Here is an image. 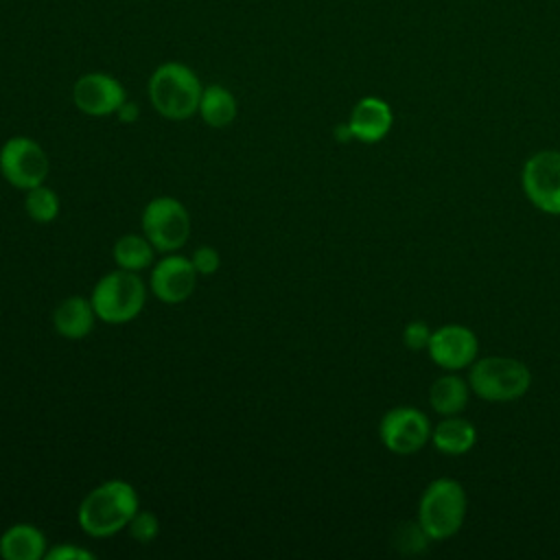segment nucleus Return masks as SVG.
Listing matches in <instances>:
<instances>
[{
  "label": "nucleus",
  "mask_w": 560,
  "mask_h": 560,
  "mask_svg": "<svg viewBox=\"0 0 560 560\" xmlns=\"http://www.w3.org/2000/svg\"><path fill=\"white\" fill-rule=\"evenodd\" d=\"M190 262L199 276H212L221 267V256L212 245H201L192 252Z\"/></svg>",
  "instance_id": "obj_23"
},
{
  "label": "nucleus",
  "mask_w": 560,
  "mask_h": 560,
  "mask_svg": "<svg viewBox=\"0 0 560 560\" xmlns=\"http://www.w3.org/2000/svg\"><path fill=\"white\" fill-rule=\"evenodd\" d=\"M525 197L547 214H560V151L534 153L521 173Z\"/></svg>",
  "instance_id": "obj_8"
},
{
  "label": "nucleus",
  "mask_w": 560,
  "mask_h": 560,
  "mask_svg": "<svg viewBox=\"0 0 560 560\" xmlns=\"http://www.w3.org/2000/svg\"><path fill=\"white\" fill-rule=\"evenodd\" d=\"M477 337L470 328L459 324H446L438 330H433L429 341V357L440 368L455 372L462 368H468L477 357Z\"/></svg>",
  "instance_id": "obj_12"
},
{
  "label": "nucleus",
  "mask_w": 560,
  "mask_h": 560,
  "mask_svg": "<svg viewBox=\"0 0 560 560\" xmlns=\"http://www.w3.org/2000/svg\"><path fill=\"white\" fill-rule=\"evenodd\" d=\"M90 302L94 313L105 324H127L136 319L147 302V284L138 271L114 269L96 280Z\"/></svg>",
  "instance_id": "obj_3"
},
{
  "label": "nucleus",
  "mask_w": 560,
  "mask_h": 560,
  "mask_svg": "<svg viewBox=\"0 0 560 560\" xmlns=\"http://www.w3.org/2000/svg\"><path fill=\"white\" fill-rule=\"evenodd\" d=\"M429 534L422 529L420 523H402L398 529H396V536H394V545L398 547V551L402 553H420L427 549L429 545Z\"/></svg>",
  "instance_id": "obj_21"
},
{
  "label": "nucleus",
  "mask_w": 560,
  "mask_h": 560,
  "mask_svg": "<svg viewBox=\"0 0 560 560\" xmlns=\"http://www.w3.org/2000/svg\"><path fill=\"white\" fill-rule=\"evenodd\" d=\"M466 516V492L455 479L431 481L418 505V523L431 540H444L459 532Z\"/></svg>",
  "instance_id": "obj_4"
},
{
  "label": "nucleus",
  "mask_w": 560,
  "mask_h": 560,
  "mask_svg": "<svg viewBox=\"0 0 560 560\" xmlns=\"http://www.w3.org/2000/svg\"><path fill=\"white\" fill-rule=\"evenodd\" d=\"M59 197L52 188L46 184H39L35 188L26 190L24 197V210L35 223H50L59 217Z\"/></svg>",
  "instance_id": "obj_20"
},
{
  "label": "nucleus",
  "mask_w": 560,
  "mask_h": 560,
  "mask_svg": "<svg viewBox=\"0 0 560 560\" xmlns=\"http://www.w3.org/2000/svg\"><path fill=\"white\" fill-rule=\"evenodd\" d=\"M378 435L392 453L413 455L431 440V424L416 407H394L381 418Z\"/></svg>",
  "instance_id": "obj_9"
},
{
  "label": "nucleus",
  "mask_w": 560,
  "mask_h": 560,
  "mask_svg": "<svg viewBox=\"0 0 560 560\" xmlns=\"http://www.w3.org/2000/svg\"><path fill=\"white\" fill-rule=\"evenodd\" d=\"M127 529H129V536H131L133 540L147 545V542L155 540V536H158V532H160V521H158V516H155L153 512L138 510V512L133 514V518L129 521Z\"/></svg>",
  "instance_id": "obj_22"
},
{
  "label": "nucleus",
  "mask_w": 560,
  "mask_h": 560,
  "mask_svg": "<svg viewBox=\"0 0 560 560\" xmlns=\"http://www.w3.org/2000/svg\"><path fill=\"white\" fill-rule=\"evenodd\" d=\"M155 247L144 234H122L112 249L114 262L127 271H142L153 267Z\"/></svg>",
  "instance_id": "obj_19"
},
{
  "label": "nucleus",
  "mask_w": 560,
  "mask_h": 560,
  "mask_svg": "<svg viewBox=\"0 0 560 560\" xmlns=\"http://www.w3.org/2000/svg\"><path fill=\"white\" fill-rule=\"evenodd\" d=\"M116 116H118L120 122H136L138 116H140V107H138L136 103H131V101H125V103L118 107Z\"/></svg>",
  "instance_id": "obj_26"
},
{
  "label": "nucleus",
  "mask_w": 560,
  "mask_h": 560,
  "mask_svg": "<svg viewBox=\"0 0 560 560\" xmlns=\"http://www.w3.org/2000/svg\"><path fill=\"white\" fill-rule=\"evenodd\" d=\"M468 385L483 400L508 402L521 398L529 389L532 374L529 368L518 359L486 357L472 363Z\"/></svg>",
  "instance_id": "obj_5"
},
{
  "label": "nucleus",
  "mask_w": 560,
  "mask_h": 560,
  "mask_svg": "<svg viewBox=\"0 0 560 560\" xmlns=\"http://www.w3.org/2000/svg\"><path fill=\"white\" fill-rule=\"evenodd\" d=\"M392 122H394L392 107L378 96H363L352 107L350 120H348L354 140L365 144H374L383 140L389 133Z\"/></svg>",
  "instance_id": "obj_13"
},
{
  "label": "nucleus",
  "mask_w": 560,
  "mask_h": 560,
  "mask_svg": "<svg viewBox=\"0 0 560 560\" xmlns=\"http://www.w3.org/2000/svg\"><path fill=\"white\" fill-rule=\"evenodd\" d=\"M46 551V534L33 523H15L0 536V558L4 560H42Z\"/></svg>",
  "instance_id": "obj_15"
},
{
  "label": "nucleus",
  "mask_w": 560,
  "mask_h": 560,
  "mask_svg": "<svg viewBox=\"0 0 560 560\" xmlns=\"http://www.w3.org/2000/svg\"><path fill=\"white\" fill-rule=\"evenodd\" d=\"M475 440H477L475 427L459 416H446L431 431L433 446L444 455H464L466 451L472 448Z\"/></svg>",
  "instance_id": "obj_17"
},
{
  "label": "nucleus",
  "mask_w": 560,
  "mask_h": 560,
  "mask_svg": "<svg viewBox=\"0 0 560 560\" xmlns=\"http://www.w3.org/2000/svg\"><path fill=\"white\" fill-rule=\"evenodd\" d=\"M431 335L433 330H429V326L420 319L416 322H409L402 330V341L409 350H422V348H429V341H431Z\"/></svg>",
  "instance_id": "obj_24"
},
{
  "label": "nucleus",
  "mask_w": 560,
  "mask_h": 560,
  "mask_svg": "<svg viewBox=\"0 0 560 560\" xmlns=\"http://www.w3.org/2000/svg\"><path fill=\"white\" fill-rule=\"evenodd\" d=\"M335 138L339 140V142H348V140H352L354 136H352V131H350V125L346 122V125H339L337 129H335Z\"/></svg>",
  "instance_id": "obj_27"
},
{
  "label": "nucleus",
  "mask_w": 560,
  "mask_h": 560,
  "mask_svg": "<svg viewBox=\"0 0 560 560\" xmlns=\"http://www.w3.org/2000/svg\"><path fill=\"white\" fill-rule=\"evenodd\" d=\"M140 510L136 488L125 479H107L92 488L79 503V527L92 538H107L127 529Z\"/></svg>",
  "instance_id": "obj_1"
},
{
  "label": "nucleus",
  "mask_w": 560,
  "mask_h": 560,
  "mask_svg": "<svg viewBox=\"0 0 560 560\" xmlns=\"http://www.w3.org/2000/svg\"><path fill=\"white\" fill-rule=\"evenodd\" d=\"M197 114L201 116V120L208 127L223 129V127L232 125L236 114H238L236 96L228 88H223V85H217V83L206 85L203 92H201V101H199Z\"/></svg>",
  "instance_id": "obj_16"
},
{
  "label": "nucleus",
  "mask_w": 560,
  "mask_h": 560,
  "mask_svg": "<svg viewBox=\"0 0 560 560\" xmlns=\"http://www.w3.org/2000/svg\"><path fill=\"white\" fill-rule=\"evenodd\" d=\"M125 101L122 83L107 72L81 74L72 85V103L88 116H112Z\"/></svg>",
  "instance_id": "obj_11"
},
{
  "label": "nucleus",
  "mask_w": 560,
  "mask_h": 560,
  "mask_svg": "<svg viewBox=\"0 0 560 560\" xmlns=\"http://www.w3.org/2000/svg\"><path fill=\"white\" fill-rule=\"evenodd\" d=\"M140 228L155 252L171 254L186 245L190 236V217L186 206L175 197H155L144 206Z\"/></svg>",
  "instance_id": "obj_6"
},
{
  "label": "nucleus",
  "mask_w": 560,
  "mask_h": 560,
  "mask_svg": "<svg viewBox=\"0 0 560 560\" xmlns=\"http://www.w3.org/2000/svg\"><path fill=\"white\" fill-rule=\"evenodd\" d=\"M48 168V155L33 138L13 136L0 147V173L13 188L28 190L44 184Z\"/></svg>",
  "instance_id": "obj_7"
},
{
  "label": "nucleus",
  "mask_w": 560,
  "mask_h": 560,
  "mask_svg": "<svg viewBox=\"0 0 560 560\" xmlns=\"http://www.w3.org/2000/svg\"><path fill=\"white\" fill-rule=\"evenodd\" d=\"M147 92L160 116L168 120H186L197 114L203 88L192 68L179 61H164L149 77Z\"/></svg>",
  "instance_id": "obj_2"
},
{
  "label": "nucleus",
  "mask_w": 560,
  "mask_h": 560,
  "mask_svg": "<svg viewBox=\"0 0 560 560\" xmlns=\"http://www.w3.org/2000/svg\"><path fill=\"white\" fill-rule=\"evenodd\" d=\"M197 271L190 258L182 254H166L151 267L149 289L164 304H182L186 302L197 284Z\"/></svg>",
  "instance_id": "obj_10"
},
{
  "label": "nucleus",
  "mask_w": 560,
  "mask_h": 560,
  "mask_svg": "<svg viewBox=\"0 0 560 560\" xmlns=\"http://www.w3.org/2000/svg\"><path fill=\"white\" fill-rule=\"evenodd\" d=\"M468 392H470V385H466L464 378L455 374H444L438 381H433L429 392V402L433 411L442 416H457L468 402Z\"/></svg>",
  "instance_id": "obj_18"
},
{
  "label": "nucleus",
  "mask_w": 560,
  "mask_h": 560,
  "mask_svg": "<svg viewBox=\"0 0 560 560\" xmlns=\"http://www.w3.org/2000/svg\"><path fill=\"white\" fill-rule=\"evenodd\" d=\"M44 558L46 560H92L94 553L83 549V547H77L72 542H63V545L50 547Z\"/></svg>",
  "instance_id": "obj_25"
},
{
  "label": "nucleus",
  "mask_w": 560,
  "mask_h": 560,
  "mask_svg": "<svg viewBox=\"0 0 560 560\" xmlns=\"http://www.w3.org/2000/svg\"><path fill=\"white\" fill-rule=\"evenodd\" d=\"M96 319L98 317L94 313L90 298H83V295H70L63 302H59L52 311L55 332L70 341L85 339L92 332Z\"/></svg>",
  "instance_id": "obj_14"
}]
</instances>
